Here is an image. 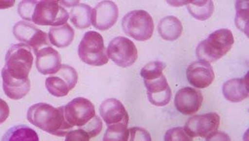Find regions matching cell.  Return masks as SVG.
Masks as SVG:
<instances>
[{"label":"cell","mask_w":249,"mask_h":141,"mask_svg":"<svg viewBox=\"0 0 249 141\" xmlns=\"http://www.w3.org/2000/svg\"><path fill=\"white\" fill-rule=\"evenodd\" d=\"M27 118L37 128L57 137H66L72 130L65 120L63 106L55 108L48 103H36L27 110Z\"/></svg>","instance_id":"6da1fadb"},{"label":"cell","mask_w":249,"mask_h":141,"mask_svg":"<svg viewBox=\"0 0 249 141\" xmlns=\"http://www.w3.org/2000/svg\"><path fill=\"white\" fill-rule=\"evenodd\" d=\"M234 38L232 32L228 29H220L210 34L196 48V55L199 60L213 63L221 59L232 47Z\"/></svg>","instance_id":"7a4b0ae2"},{"label":"cell","mask_w":249,"mask_h":141,"mask_svg":"<svg viewBox=\"0 0 249 141\" xmlns=\"http://www.w3.org/2000/svg\"><path fill=\"white\" fill-rule=\"evenodd\" d=\"M33 62L31 47L26 44H17L8 49L3 69L12 78L23 80L28 79Z\"/></svg>","instance_id":"3957f363"},{"label":"cell","mask_w":249,"mask_h":141,"mask_svg":"<svg viewBox=\"0 0 249 141\" xmlns=\"http://www.w3.org/2000/svg\"><path fill=\"white\" fill-rule=\"evenodd\" d=\"M78 53L81 60L89 65L100 67L108 62L103 37L94 31L86 32L83 35Z\"/></svg>","instance_id":"277c9868"},{"label":"cell","mask_w":249,"mask_h":141,"mask_svg":"<svg viewBox=\"0 0 249 141\" xmlns=\"http://www.w3.org/2000/svg\"><path fill=\"white\" fill-rule=\"evenodd\" d=\"M122 28L128 36L138 41H146L152 37L154 23L151 15L143 10H136L124 15Z\"/></svg>","instance_id":"5b68a950"},{"label":"cell","mask_w":249,"mask_h":141,"mask_svg":"<svg viewBox=\"0 0 249 141\" xmlns=\"http://www.w3.org/2000/svg\"><path fill=\"white\" fill-rule=\"evenodd\" d=\"M69 13L59 1H37L32 22L41 26L57 27L67 23Z\"/></svg>","instance_id":"8992f818"},{"label":"cell","mask_w":249,"mask_h":141,"mask_svg":"<svg viewBox=\"0 0 249 141\" xmlns=\"http://www.w3.org/2000/svg\"><path fill=\"white\" fill-rule=\"evenodd\" d=\"M66 123L71 129H81L95 116L94 105L89 100L83 97L75 98L63 106Z\"/></svg>","instance_id":"52a82bcc"},{"label":"cell","mask_w":249,"mask_h":141,"mask_svg":"<svg viewBox=\"0 0 249 141\" xmlns=\"http://www.w3.org/2000/svg\"><path fill=\"white\" fill-rule=\"evenodd\" d=\"M76 69L68 64H61L55 74L47 78L45 86L47 91L55 97H64L69 94L78 82Z\"/></svg>","instance_id":"ba28073f"},{"label":"cell","mask_w":249,"mask_h":141,"mask_svg":"<svg viewBox=\"0 0 249 141\" xmlns=\"http://www.w3.org/2000/svg\"><path fill=\"white\" fill-rule=\"evenodd\" d=\"M109 59L121 67H130L138 59V50L134 42L124 36L110 41L107 50Z\"/></svg>","instance_id":"9c48e42d"},{"label":"cell","mask_w":249,"mask_h":141,"mask_svg":"<svg viewBox=\"0 0 249 141\" xmlns=\"http://www.w3.org/2000/svg\"><path fill=\"white\" fill-rule=\"evenodd\" d=\"M13 34L17 40L26 44L36 54L42 47H49L47 33L25 20H20L13 27Z\"/></svg>","instance_id":"30bf717a"},{"label":"cell","mask_w":249,"mask_h":141,"mask_svg":"<svg viewBox=\"0 0 249 141\" xmlns=\"http://www.w3.org/2000/svg\"><path fill=\"white\" fill-rule=\"evenodd\" d=\"M220 117L216 113H208L194 115L189 119L184 128L194 137L206 138L219 128Z\"/></svg>","instance_id":"8fae6325"},{"label":"cell","mask_w":249,"mask_h":141,"mask_svg":"<svg viewBox=\"0 0 249 141\" xmlns=\"http://www.w3.org/2000/svg\"><path fill=\"white\" fill-rule=\"evenodd\" d=\"M119 17V8L112 1H100L91 13V24L97 30H108L116 23Z\"/></svg>","instance_id":"7c38bea8"},{"label":"cell","mask_w":249,"mask_h":141,"mask_svg":"<svg viewBox=\"0 0 249 141\" xmlns=\"http://www.w3.org/2000/svg\"><path fill=\"white\" fill-rule=\"evenodd\" d=\"M203 102L202 93L190 87L181 88L175 98L176 108L182 114L192 115L199 111Z\"/></svg>","instance_id":"4fadbf2b"},{"label":"cell","mask_w":249,"mask_h":141,"mask_svg":"<svg viewBox=\"0 0 249 141\" xmlns=\"http://www.w3.org/2000/svg\"><path fill=\"white\" fill-rule=\"evenodd\" d=\"M189 82L196 88H205L212 84L214 74L212 66L204 61H194L187 69Z\"/></svg>","instance_id":"5bb4252c"},{"label":"cell","mask_w":249,"mask_h":141,"mask_svg":"<svg viewBox=\"0 0 249 141\" xmlns=\"http://www.w3.org/2000/svg\"><path fill=\"white\" fill-rule=\"evenodd\" d=\"M100 114L107 126L120 125H128L129 115L124 105L119 100L108 98L102 102L100 107Z\"/></svg>","instance_id":"9a60e30c"},{"label":"cell","mask_w":249,"mask_h":141,"mask_svg":"<svg viewBox=\"0 0 249 141\" xmlns=\"http://www.w3.org/2000/svg\"><path fill=\"white\" fill-rule=\"evenodd\" d=\"M148 101L157 107L165 106L170 103L172 91L164 75L152 80H144Z\"/></svg>","instance_id":"2e32d148"},{"label":"cell","mask_w":249,"mask_h":141,"mask_svg":"<svg viewBox=\"0 0 249 141\" xmlns=\"http://www.w3.org/2000/svg\"><path fill=\"white\" fill-rule=\"evenodd\" d=\"M36 65L37 71L42 75H53L61 66L60 54L51 47H42L36 54Z\"/></svg>","instance_id":"e0dca14e"},{"label":"cell","mask_w":249,"mask_h":141,"mask_svg":"<svg viewBox=\"0 0 249 141\" xmlns=\"http://www.w3.org/2000/svg\"><path fill=\"white\" fill-rule=\"evenodd\" d=\"M3 90L5 94L12 100H20L25 97L31 89L30 79H15L7 74L6 71L1 70Z\"/></svg>","instance_id":"ac0fdd59"},{"label":"cell","mask_w":249,"mask_h":141,"mask_svg":"<svg viewBox=\"0 0 249 141\" xmlns=\"http://www.w3.org/2000/svg\"><path fill=\"white\" fill-rule=\"evenodd\" d=\"M247 76L243 78L230 79L223 85V96L228 101L239 103L248 98L249 77Z\"/></svg>","instance_id":"d6986e66"},{"label":"cell","mask_w":249,"mask_h":141,"mask_svg":"<svg viewBox=\"0 0 249 141\" xmlns=\"http://www.w3.org/2000/svg\"><path fill=\"white\" fill-rule=\"evenodd\" d=\"M74 29L68 23L49 29V42L52 45L60 48L71 45L74 40Z\"/></svg>","instance_id":"ffe728a7"},{"label":"cell","mask_w":249,"mask_h":141,"mask_svg":"<svg viewBox=\"0 0 249 141\" xmlns=\"http://www.w3.org/2000/svg\"><path fill=\"white\" fill-rule=\"evenodd\" d=\"M158 30L160 36L163 40L174 41L178 39L181 35L183 27L178 18L168 16L160 20Z\"/></svg>","instance_id":"44dd1931"},{"label":"cell","mask_w":249,"mask_h":141,"mask_svg":"<svg viewBox=\"0 0 249 141\" xmlns=\"http://www.w3.org/2000/svg\"><path fill=\"white\" fill-rule=\"evenodd\" d=\"M92 8L86 3H79L69 13V18L77 29L84 30L91 25Z\"/></svg>","instance_id":"7402d4cb"},{"label":"cell","mask_w":249,"mask_h":141,"mask_svg":"<svg viewBox=\"0 0 249 141\" xmlns=\"http://www.w3.org/2000/svg\"><path fill=\"white\" fill-rule=\"evenodd\" d=\"M1 141H40L37 132L26 125L11 127L3 135Z\"/></svg>","instance_id":"603a6c76"},{"label":"cell","mask_w":249,"mask_h":141,"mask_svg":"<svg viewBox=\"0 0 249 141\" xmlns=\"http://www.w3.org/2000/svg\"><path fill=\"white\" fill-rule=\"evenodd\" d=\"M187 6L189 14L199 20L209 19L212 16L214 9L213 1L210 0L189 1Z\"/></svg>","instance_id":"cb8c5ba5"},{"label":"cell","mask_w":249,"mask_h":141,"mask_svg":"<svg viewBox=\"0 0 249 141\" xmlns=\"http://www.w3.org/2000/svg\"><path fill=\"white\" fill-rule=\"evenodd\" d=\"M127 125L120 124L108 126L102 141H127L129 136Z\"/></svg>","instance_id":"d4e9b609"},{"label":"cell","mask_w":249,"mask_h":141,"mask_svg":"<svg viewBox=\"0 0 249 141\" xmlns=\"http://www.w3.org/2000/svg\"><path fill=\"white\" fill-rule=\"evenodd\" d=\"M236 16L235 22L238 29L248 34L249 1H236Z\"/></svg>","instance_id":"484cf974"},{"label":"cell","mask_w":249,"mask_h":141,"mask_svg":"<svg viewBox=\"0 0 249 141\" xmlns=\"http://www.w3.org/2000/svg\"><path fill=\"white\" fill-rule=\"evenodd\" d=\"M165 67V64L161 61H152L141 69V77L144 80L157 79L163 75V71Z\"/></svg>","instance_id":"4316f807"},{"label":"cell","mask_w":249,"mask_h":141,"mask_svg":"<svg viewBox=\"0 0 249 141\" xmlns=\"http://www.w3.org/2000/svg\"><path fill=\"white\" fill-rule=\"evenodd\" d=\"M37 3V1L34 0H24L18 3L17 8L18 15L25 21L32 22V16Z\"/></svg>","instance_id":"83f0119b"},{"label":"cell","mask_w":249,"mask_h":141,"mask_svg":"<svg viewBox=\"0 0 249 141\" xmlns=\"http://www.w3.org/2000/svg\"><path fill=\"white\" fill-rule=\"evenodd\" d=\"M165 141H193V138L183 127L169 129L165 132Z\"/></svg>","instance_id":"f1b7e54d"},{"label":"cell","mask_w":249,"mask_h":141,"mask_svg":"<svg viewBox=\"0 0 249 141\" xmlns=\"http://www.w3.org/2000/svg\"><path fill=\"white\" fill-rule=\"evenodd\" d=\"M102 126L103 125L101 119L98 115H95L88 125L81 129L86 132L91 139L96 137L101 132Z\"/></svg>","instance_id":"f546056e"},{"label":"cell","mask_w":249,"mask_h":141,"mask_svg":"<svg viewBox=\"0 0 249 141\" xmlns=\"http://www.w3.org/2000/svg\"><path fill=\"white\" fill-rule=\"evenodd\" d=\"M128 130H129V136H128L127 141H152L149 132L144 128L133 127Z\"/></svg>","instance_id":"4dcf8cb0"},{"label":"cell","mask_w":249,"mask_h":141,"mask_svg":"<svg viewBox=\"0 0 249 141\" xmlns=\"http://www.w3.org/2000/svg\"><path fill=\"white\" fill-rule=\"evenodd\" d=\"M89 136L82 129H76L68 132L65 141H89Z\"/></svg>","instance_id":"1f68e13d"},{"label":"cell","mask_w":249,"mask_h":141,"mask_svg":"<svg viewBox=\"0 0 249 141\" xmlns=\"http://www.w3.org/2000/svg\"><path fill=\"white\" fill-rule=\"evenodd\" d=\"M10 108L4 100L0 98V125L6 122L9 117Z\"/></svg>","instance_id":"d6a6232c"},{"label":"cell","mask_w":249,"mask_h":141,"mask_svg":"<svg viewBox=\"0 0 249 141\" xmlns=\"http://www.w3.org/2000/svg\"><path fill=\"white\" fill-rule=\"evenodd\" d=\"M206 141H231V139L225 132H214L206 137Z\"/></svg>","instance_id":"836d02e7"},{"label":"cell","mask_w":249,"mask_h":141,"mask_svg":"<svg viewBox=\"0 0 249 141\" xmlns=\"http://www.w3.org/2000/svg\"><path fill=\"white\" fill-rule=\"evenodd\" d=\"M15 1H7V0L0 1V10L11 8L15 5Z\"/></svg>","instance_id":"e575fe53"},{"label":"cell","mask_w":249,"mask_h":141,"mask_svg":"<svg viewBox=\"0 0 249 141\" xmlns=\"http://www.w3.org/2000/svg\"><path fill=\"white\" fill-rule=\"evenodd\" d=\"M59 3L65 8H71L74 7L80 3L79 1H59Z\"/></svg>","instance_id":"d590c367"}]
</instances>
